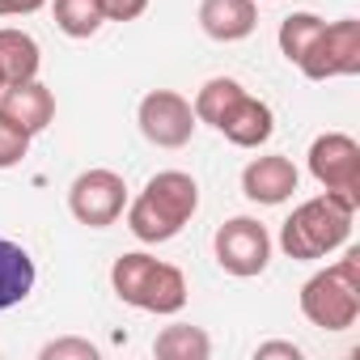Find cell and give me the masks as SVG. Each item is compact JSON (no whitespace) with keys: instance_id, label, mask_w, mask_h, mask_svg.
Segmentation results:
<instances>
[{"instance_id":"ac0fdd59","label":"cell","mask_w":360,"mask_h":360,"mask_svg":"<svg viewBox=\"0 0 360 360\" xmlns=\"http://www.w3.org/2000/svg\"><path fill=\"white\" fill-rule=\"evenodd\" d=\"M322 26H326V22H322L318 13H292V18H284V22H280V34H276L284 60H288V64H301V56L314 47V39L322 34Z\"/></svg>"},{"instance_id":"52a82bcc","label":"cell","mask_w":360,"mask_h":360,"mask_svg":"<svg viewBox=\"0 0 360 360\" xmlns=\"http://www.w3.org/2000/svg\"><path fill=\"white\" fill-rule=\"evenodd\" d=\"M212 250H217V263L229 276L250 280V276H263L267 263H271V233L255 217H233L217 229Z\"/></svg>"},{"instance_id":"e0dca14e","label":"cell","mask_w":360,"mask_h":360,"mask_svg":"<svg viewBox=\"0 0 360 360\" xmlns=\"http://www.w3.org/2000/svg\"><path fill=\"white\" fill-rule=\"evenodd\" d=\"M51 13H56L60 34H68V39H94L106 22L98 0H56Z\"/></svg>"},{"instance_id":"cb8c5ba5","label":"cell","mask_w":360,"mask_h":360,"mask_svg":"<svg viewBox=\"0 0 360 360\" xmlns=\"http://www.w3.org/2000/svg\"><path fill=\"white\" fill-rule=\"evenodd\" d=\"M0 94H5V77H0Z\"/></svg>"},{"instance_id":"6da1fadb","label":"cell","mask_w":360,"mask_h":360,"mask_svg":"<svg viewBox=\"0 0 360 360\" xmlns=\"http://www.w3.org/2000/svg\"><path fill=\"white\" fill-rule=\"evenodd\" d=\"M200 208V183L187 174V169H161L153 174L144 191L136 200H127V229L144 242V246H161V242H174L191 225Z\"/></svg>"},{"instance_id":"8fae6325","label":"cell","mask_w":360,"mask_h":360,"mask_svg":"<svg viewBox=\"0 0 360 360\" xmlns=\"http://www.w3.org/2000/svg\"><path fill=\"white\" fill-rule=\"evenodd\" d=\"M297 183H301V174H297V165H292L284 153L255 157V161H246V169H242V191H246V200H250V204H267V208L292 200Z\"/></svg>"},{"instance_id":"7402d4cb","label":"cell","mask_w":360,"mask_h":360,"mask_svg":"<svg viewBox=\"0 0 360 360\" xmlns=\"http://www.w3.org/2000/svg\"><path fill=\"white\" fill-rule=\"evenodd\" d=\"M271 356L301 360V347H297V343H288V339H271V343H259V347H255V360H271Z\"/></svg>"},{"instance_id":"7c38bea8","label":"cell","mask_w":360,"mask_h":360,"mask_svg":"<svg viewBox=\"0 0 360 360\" xmlns=\"http://www.w3.org/2000/svg\"><path fill=\"white\" fill-rule=\"evenodd\" d=\"M0 115H5L9 123H18L26 136H39L56 119V94L39 77L22 81V85H5V94H0Z\"/></svg>"},{"instance_id":"d6986e66","label":"cell","mask_w":360,"mask_h":360,"mask_svg":"<svg viewBox=\"0 0 360 360\" xmlns=\"http://www.w3.org/2000/svg\"><path fill=\"white\" fill-rule=\"evenodd\" d=\"M30 140H34V136H26L18 123H9L5 115H0V169L22 165V157L30 153Z\"/></svg>"},{"instance_id":"277c9868","label":"cell","mask_w":360,"mask_h":360,"mask_svg":"<svg viewBox=\"0 0 360 360\" xmlns=\"http://www.w3.org/2000/svg\"><path fill=\"white\" fill-rule=\"evenodd\" d=\"M110 288H115V297L123 305L144 309V314H178L187 305V297H191L183 271H178L174 263H161V259L144 255V250H131V255L115 259Z\"/></svg>"},{"instance_id":"5bb4252c","label":"cell","mask_w":360,"mask_h":360,"mask_svg":"<svg viewBox=\"0 0 360 360\" xmlns=\"http://www.w3.org/2000/svg\"><path fill=\"white\" fill-rule=\"evenodd\" d=\"M34 280H39V267H34L30 250L22 242L0 238V314L22 305L34 292Z\"/></svg>"},{"instance_id":"8992f818","label":"cell","mask_w":360,"mask_h":360,"mask_svg":"<svg viewBox=\"0 0 360 360\" xmlns=\"http://www.w3.org/2000/svg\"><path fill=\"white\" fill-rule=\"evenodd\" d=\"M127 183H123V174L115 169H85L72 178V187H68V212L89 225V229H106L123 217L127 208Z\"/></svg>"},{"instance_id":"30bf717a","label":"cell","mask_w":360,"mask_h":360,"mask_svg":"<svg viewBox=\"0 0 360 360\" xmlns=\"http://www.w3.org/2000/svg\"><path fill=\"white\" fill-rule=\"evenodd\" d=\"M297 68H301L309 81L356 77V72H360V22H356V18H339V22L322 26V34L314 39V47L301 56Z\"/></svg>"},{"instance_id":"ffe728a7","label":"cell","mask_w":360,"mask_h":360,"mask_svg":"<svg viewBox=\"0 0 360 360\" xmlns=\"http://www.w3.org/2000/svg\"><path fill=\"white\" fill-rule=\"evenodd\" d=\"M43 360H98V347L89 343V339H51V343H43V352H39Z\"/></svg>"},{"instance_id":"5b68a950","label":"cell","mask_w":360,"mask_h":360,"mask_svg":"<svg viewBox=\"0 0 360 360\" xmlns=\"http://www.w3.org/2000/svg\"><path fill=\"white\" fill-rule=\"evenodd\" d=\"M301 314L318 330H352L360 318V250H343L330 267L301 284Z\"/></svg>"},{"instance_id":"3957f363","label":"cell","mask_w":360,"mask_h":360,"mask_svg":"<svg viewBox=\"0 0 360 360\" xmlns=\"http://www.w3.org/2000/svg\"><path fill=\"white\" fill-rule=\"evenodd\" d=\"M356 208L360 204H352L347 195H335V191H322V195L297 204L292 217L280 225V250L297 263H314V259L335 255L352 238Z\"/></svg>"},{"instance_id":"4fadbf2b","label":"cell","mask_w":360,"mask_h":360,"mask_svg":"<svg viewBox=\"0 0 360 360\" xmlns=\"http://www.w3.org/2000/svg\"><path fill=\"white\" fill-rule=\"evenodd\" d=\"M259 26V0H200V30L212 43H242Z\"/></svg>"},{"instance_id":"2e32d148","label":"cell","mask_w":360,"mask_h":360,"mask_svg":"<svg viewBox=\"0 0 360 360\" xmlns=\"http://www.w3.org/2000/svg\"><path fill=\"white\" fill-rule=\"evenodd\" d=\"M153 356H161V360H208L212 356V339L200 326L178 322V326H165L153 339Z\"/></svg>"},{"instance_id":"44dd1931","label":"cell","mask_w":360,"mask_h":360,"mask_svg":"<svg viewBox=\"0 0 360 360\" xmlns=\"http://www.w3.org/2000/svg\"><path fill=\"white\" fill-rule=\"evenodd\" d=\"M98 5H102L106 22H136L148 9V0H98Z\"/></svg>"},{"instance_id":"ba28073f","label":"cell","mask_w":360,"mask_h":360,"mask_svg":"<svg viewBox=\"0 0 360 360\" xmlns=\"http://www.w3.org/2000/svg\"><path fill=\"white\" fill-rule=\"evenodd\" d=\"M309 174L322 191L360 204V144L347 131H322L309 144Z\"/></svg>"},{"instance_id":"9a60e30c","label":"cell","mask_w":360,"mask_h":360,"mask_svg":"<svg viewBox=\"0 0 360 360\" xmlns=\"http://www.w3.org/2000/svg\"><path fill=\"white\" fill-rule=\"evenodd\" d=\"M39 68H43V51H39L34 34H26L18 26H0V77H5V85L34 81Z\"/></svg>"},{"instance_id":"603a6c76","label":"cell","mask_w":360,"mask_h":360,"mask_svg":"<svg viewBox=\"0 0 360 360\" xmlns=\"http://www.w3.org/2000/svg\"><path fill=\"white\" fill-rule=\"evenodd\" d=\"M47 5V0H0V18H30Z\"/></svg>"},{"instance_id":"7a4b0ae2","label":"cell","mask_w":360,"mask_h":360,"mask_svg":"<svg viewBox=\"0 0 360 360\" xmlns=\"http://www.w3.org/2000/svg\"><path fill=\"white\" fill-rule=\"evenodd\" d=\"M191 106H195V119H200V123H212V127H217L229 144H238V148H259V144H267L271 131H276L271 106H267L263 98L246 94V85L233 81V77H212V81H204Z\"/></svg>"},{"instance_id":"9c48e42d","label":"cell","mask_w":360,"mask_h":360,"mask_svg":"<svg viewBox=\"0 0 360 360\" xmlns=\"http://www.w3.org/2000/svg\"><path fill=\"white\" fill-rule=\"evenodd\" d=\"M136 123H140V131H144L148 144H157V148H183V144H191L200 119H195V106L183 94L153 89V94L140 98Z\"/></svg>"}]
</instances>
